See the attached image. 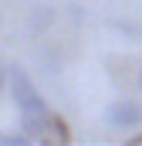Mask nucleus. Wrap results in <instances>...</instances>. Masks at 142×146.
<instances>
[{"instance_id": "nucleus-4", "label": "nucleus", "mask_w": 142, "mask_h": 146, "mask_svg": "<svg viewBox=\"0 0 142 146\" xmlns=\"http://www.w3.org/2000/svg\"><path fill=\"white\" fill-rule=\"evenodd\" d=\"M47 129H51V133H54V139H58V143H68V126H64V119H61V115H51V122H47Z\"/></svg>"}, {"instance_id": "nucleus-8", "label": "nucleus", "mask_w": 142, "mask_h": 146, "mask_svg": "<svg viewBox=\"0 0 142 146\" xmlns=\"http://www.w3.org/2000/svg\"><path fill=\"white\" fill-rule=\"evenodd\" d=\"M0 24H3V21H0Z\"/></svg>"}, {"instance_id": "nucleus-5", "label": "nucleus", "mask_w": 142, "mask_h": 146, "mask_svg": "<svg viewBox=\"0 0 142 146\" xmlns=\"http://www.w3.org/2000/svg\"><path fill=\"white\" fill-rule=\"evenodd\" d=\"M0 143H3V146H27V143H31V136H27V133H3Z\"/></svg>"}, {"instance_id": "nucleus-3", "label": "nucleus", "mask_w": 142, "mask_h": 146, "mask_svg": "<svg viewBox=\"0 0 142 146\" xmlns=\"http://www.w3.org/2000/svg\"><path fill=\"white\" fill-rule=\"evenodd\" d=\"M47 122H51V112H20V129L34 139V136H47Z\"/></svg>"}, {"instance_id": "nucleus-1", "label": "nucleus", "mask_w": 142, "mask_h": 146, "mask_svg": "<svg viewBox=\"0 0 142 146\" xmlns=\"http://www.w3.org/2000/svg\"><path fill=\"white\" fill-rule=\"evenodd\" d=\"M7 78H10V95H14V106L20 112H47V102H44V95L34 88V82L27 78V72L24 68H10L7 72Z\"/></svg>"}, {"instance_id": "nucleus-6", "label": "nucleus", "mask_w": 142, "mask_h": 146, "mask_svg": "<svg viewBox=\"0 0 142 146\" xmlns=\"http://www.w3.org/2000/svg\"><path fill=\"white\" fill-rule=\"evenodd\" d=\"M7 82H10V78H7V68L0 65V92H3V85H7Z\"/></svg>"}, {"instance_id": "nucleus-7", "label": "nucleus", "mask_w": 142, "mask_h": 146, "mask_svg": "<svg viewBox=\"0 0 142 146\" xmlns=\"http://www.w3.org/2000/svg\"><path fill=\"white\" fill-rule=\"evenodd\" d=\"M139 88H142V72H139Z\"/></svg>"}, {"instance_id": "nucleus-2", "label": "nucleus", "mask_w": 142, "mask_h": 146, "mask_svg": "<svg viewBox=\"0 0 142 146\" xmlns=\"http://www.w3.org/2000/svg\"><path fill=\"white\" fill-rule=\"evenodd\" d=\"M105 122L112 129H135L142 126V106H135L132 99H118L105 109Z\"/></svg>"}]
</instances>
